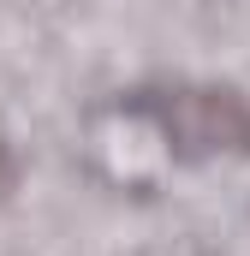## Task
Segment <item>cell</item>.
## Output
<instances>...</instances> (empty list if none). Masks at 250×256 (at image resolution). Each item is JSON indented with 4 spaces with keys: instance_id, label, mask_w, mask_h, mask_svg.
I'll list each match as a JSON object with an SVG mask.
<instances>
[{
    "instance_id": "1",
    "label": "cell",
    "mask_w": 250,
    "mask_h": 256,
    "mask_svg": "<svg viewBox=\"0 0 250 256\" xmlns=\"http://www.w3.org/2000/svg\"><path fill=\"white\" fill-rule=\"evenodd\" d=\"M161 131L202 155V149H250V102L232 90H173V102L155 108Z\"/></svg>"
},
{
    "instance_id": "2",
    "label": "cell",
    "mask_w": 250,
    "mask_h": 256,
    "mask_svg": "<svg viewBox=\"0 0 250 256\" xmlns=\"http://www.w3.org/2000/svg\"><path fill=\"white\" fill-rule=\"evenodd\" d=\"M0 191H12V149L0 143Z\"/></svg>"
}]
</instances>
